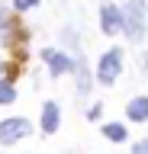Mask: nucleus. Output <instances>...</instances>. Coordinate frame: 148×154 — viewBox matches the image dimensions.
Returning <instances> with one entry per match:
<instances>
[{
    "instance_id": "1",
    "label": "nucleus",
    "mask_w": 148,
    "mask_h": 154,
    "mask_svg": "<svg viewBox=\"0 0 148 154\" xmlns=\"http://www.w3.org/2000/svg\"><path fill=\"white\" fill-rule=\"evenodd\" d=\"M122 16H126V38L138 42V38L145 35V0H126V10H122Z\"/></svg>"
},
{
    "instance_id": "2",
    "label": "nucleus",
    "mask_w": 148,
    "mask_h": 154,
    "mask_svg": "<svg viewBox=\"0 0 148 154\" xmlns=\"http://www.w3.org/2000/svg\"><path fill=\"white\" fill-rule=\"evenodd\" d=\"M122 74V51L119 48H109L106 55L100 58V67H97V77H100V84H116V77Z\"/></svg>"
},
{
    "instance_id": "3",
    "label": "nucleus",
    "mask_w": 148,
    "mask_h": 154,
    "mask_svg": "<svg viewBox=\"0 0 148 154\" xmlns=\"http://www.w3.org/2000/svg\"><path fill=\"white\" fill-rule=\"evenodd\" d=\"M26 135H32V122L23 119V116L0 122V144H13V141H20V138H26Z\"/></svg>"
},
{
    "instance_id": "4",
    "label": "nucleus",
    "mask_w": 148,
    "mask_h": 154,
    "mask_svg": "<svg viewBox=\"0 0 148 154\" xmlns=\"http://www.w3.org/2000/svg\"><path fill=\"white\" fill-rule=\"evenodd\" d=\"M42 61L49 64L52 77H61V74H71L74 67H77V61H71L68 51H55V48H45L42 51Z\"/></svg>"
},
{
    "instance_id": "5",
    "label": "nucleus",
    "mask_w": 148,
    "mask_h": 154,
    "mask_svg": "<svg viewBox=\"0 0 148 154\" xmlns=\"http://www.w3.org/2000/svg\"><path fill=\"white\" fill-rule=\"evenodd\" d=\"M122 26H126L122 10H116V3H103L100 7V29L106 35H116V32H122Z\"/></svg>"
},
{
    "instance_id": "6",
    "label": "nucleus",
    "mask_w": 148,
    "mask_h": 154,
    "mask_svg": "<svg viewBox=\"0 0 148 154\" xmlns=\"http://www.w3.org/2000/svg\"><path fill=\"white\" fill-rule=\"evenodd\" d=\"M126 112H129L132 122H145V119H148V96H135V100H129Z\"/></svg>"
},
{
    "instance_id": "7",
    "label": "nucleus",
    "mask_w": 148,
    "mask_h": 154,
    "mask_svg": "<svg viewBox=\"0 0 148 154\" xmlns=\"http://www.w3.org/2000/svg\"><path fill=\"white\" fill-rule=\"evenodd\" d=\"M58 128V103H45L42 106V132L52 135Z\"/></svg>"
},
{
    "instance_id": "8",
    "label": "nucleus",
    "mask_w": 148,
    "mask_h": 154,
    "mask_svg": "<svg viewBox=\"0 0 148 154\" xmlns=\"http://www.w3.org/2000/svg\"><path fill=\"white\" fill-rule=\"evenodd\" d=\"M74 74H77V93H80V96H87V90H90V71H87V64H84V58H77Z\"/></svg>"
},
{
    "instance_id": "9",
    "label": "nucleus",
    "mask_w": 148,
    "mask_h": 154,
    "mask_svg": "<svg viewBox=\"0 0 148 154\" xmlns=\"http://www.w3.org/2000/svg\"><path fill=\"white\" fill-rule=\"evenodd\" d=\"M103 135H106L109 141H126V125H119V122H106V125H103Z\"/></svg>"
},
{
    "instance_id": "10",
    "label": "nucleus",
    "mask_w": 148,
    "mask_h": 154,
    "mask_svg": "<svg viewBox=\"0 0 148 154\" xmlns=\"http://www.w3.org/2000/svg\"><path fill=\"white\" fill-rule=\"evenodd\" d=\"M13 100H16V87H13V80H0V106H10Z\"/></svg>"
},
{
    "instance_id": "11",
    "label": "nucleus",
    "mask_w": 148,
    "mask_h": 154,
    "mask_svg": "<svg viewBox=\"0 0 148 154\" xmlns=\"http://www.w3.org/2000/svg\"><path fill=\"white\" fill-rule=\"evenodd\" d=\"M13 26V16H10V10L7 7H0V29H10Z\"/></svg>"
},
{
    "instance_id": "12",
    "label": "nucleus",
    "mask_w": 148,
    "mask_h": 154,
    "mask_svg": "<svg viewBox=\"0 0 148 154\" xmlns=\"http://www.w3.org/2000/svg\"><path fill=\"white\" fill-rule=\"evenodd\" d=\"M36 3H39V0H13V7H16V10H32Z\"/></svg>"
},
{
    "instance_id": "13",
    "label": "nucleus",
    "mask_w": 148,
    "mask_h": 154,
    "mask_svg": "<svg viewBox=\"0 0 148 154\" xmlns=\"http://www.w3.org/2000/svg\"><path fill=\"white\" fill-rule=\"evenodd\" d=\"M132 151H135V154H148V138H145V141H135Z\"/></svg>"
},
{
    "instance_id": "14",
    "label": "nucleus",
    "mask_w": 148,
    "mask_h": 154,
    "mask_svg": "<svg viewBox=\"0 0 148 154\" xmlns=\"http://www.w3.org/2000/svg\"><path fill=\"white\" fill-rule=\"evenodd\" d=\"M3 74H7V64H3V61H0V80H3Z\"/></svg>"
},
{
    "instance_id": "15",
    "label": "nucleus",
    "mask_w": 148,
    "mask_h": 154,
    "mask_svg": "<svg viewBox=\"0 0 148 154\" xmlns=\"http://www.w3.org/2000/svg\"><path fill=\"white\" fill-rule=\"evenodd\" d=\"M142 64H145V74H148V55H145V61H142Z\"/></svg>"
}]
</instances>
